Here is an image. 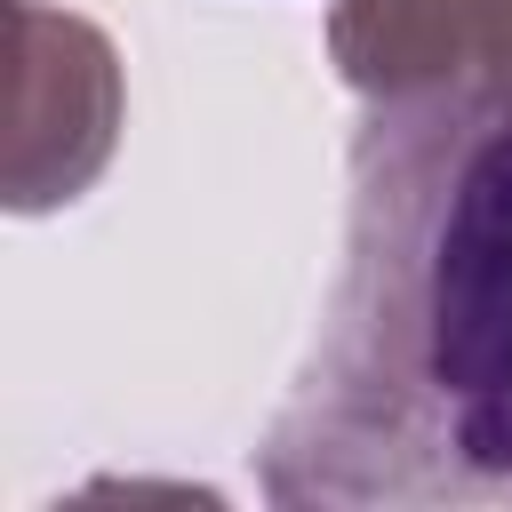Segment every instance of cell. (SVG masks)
I'll use <instances>...</instances> for the list:
<instances>
[{
	"mask_svg": "<svg viewBox=\"0 0 512 512\" xmlns=\"http://www.w3.org/2000/svg\"><path fill=\"white\" fill-rule=\"evenodd\" d=\"M272 504H512V112L368 96L344 272L256 448Z\"/></svg>",
	"mask_w": 512,
	"mask_h": 512,
	"instance_id": "obj_1",
	"label": "cell"
},
{
	"mask_svg": "<svg viewBox=\"0 0 512 512\" xmlns=\"http://www.w3.org/2000/svg\"><path fill=\"white\" fill-rule=\"evenodd\" d=\"M328 56L360 96L472 88L512 112V0H344Z\"/></svg>",
	"mask_w": 512,
	"mask_h": 512,
	"instance_id": "obj_2",
	"label": "cell"
}]
</instances>
